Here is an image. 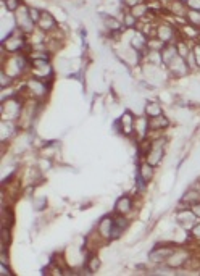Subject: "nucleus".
I'll use <instances>...</instances> for the list:
<instances>
[{
  "label": "nucleus",
  "mask_w": 200,
  "mask_h": 276,
  "mask_svg": "<svg viewBox=\"0 0 200 276\" xmlns=\"http://www.w3.org/2000/svg\"><path fill=\"white\" fill-rule=\"evenodd\" d=\"M29 45L28 42V36L23 31H20L18 28H13L11 29V33L8 34V36H5L3 40H2V52H5V54H20V52H23L26 49V47Z\"/></svg>",
  "instance_id": "1"
},
{
  "label": "nucleus",
  "mask_w": 200,
  "mask_h": 276,
  "mask_svg": "<svg viewBox=\"0 0 200 276\" xmlns=\"http://www.w3.org/2000/svg\"><path fill=\"white\" fill-rule=\"evenodd\" d=\"M50 87H52V83H47L45 79H40L37 76H29L25 81V91L28 92L29 99H36V101H40V102L49 96Z\"/></svg>",
  "instance_id": "2"
},
{
  "label": "nucleus",
  "mask_w": 200,
  "mask_h": 276,
  "mask_svg": "<svg viewBox=\"0 0 200 276\" xmlns=\"http://www.w3.org/2000/svg\"><path fill=\"white\" fill-rule=\"evenodd\" d=\"M25 102L26 101L20 96V94L18 96H13V97L2 101V118L18 123L21 111H23V108H25Z\"/></svg>",
  "instance_id": "3"
},
{
  "label": "nucleus",
  "mask_w": 200,
  "mask_h": 276,
  "mask_svg": "<svg viewBox=\"0 0 200 276\" xmlns=\"http://www.w3.org/2000/svg\"><path fill=\"white\" fill-rule=\"evenodd\" d=\"M142 73L145 76V83L150 84L152 87L165 84L167 83V79L169 78V74L165 67L154 65V63H147V62H144V65H142Z\"/></svg>",
  "instance_id": "4"
},
{
  "label": "nucleus",
  "mask_w": 200,
  "mask_h": 276,
  "mask_svg": "<svg viewBox=\"0 0 200 276\" xmlns=\"http://www.w3.org/2000/svg\"><path fill=\"white\" fill-rule=\"evenodd\" d=\"M15 26L20 29V31H23L26 34V36H29V34H33L34 31H36L37 25L33 21V18L29 16V5L28 3H23L21 7L15 11Z\"/></svg>",
  "instance_id": "5"
},
{
  "label": "nucleus",
  "mask_w": 200,
  "mask_h": 276,
  "mask_svg": "<svg viewBox=\"0 0 200 276\" xmlns=\"http://www.w3.org/2000/svg\"><path fill=\"white\" fill-rule=\"evenodd\" d=\"M155 37L160 39L163 44H173L179 39V31L171 23L160 21L155 25Z\"/></svg>",
  "instance_id": "6"
},
{
  "label": "nucleus",
  "mask_w": 200,
  "mask_h": 276,
  "mask_svg": "<svg viewBox=\"0 0 200 276\" xmlns=\"http://www.w3.org/2000/svg\"><path fill=\"white\" fill-rule=\"evenodd\" d=\"M176 247V244L171 242H165L160 245H155L154 249L149 252V262H152L154 265H162V263H167L168 257L173 254V250Z\"/></svg>",
  "instance_id": "7"
},
{
  "label": "nucleus",
  "mask_w": 200,
  "mask_h": 276,
  "mask_svg": "<svg viewBox=\"0 0 200 276\" xmlns=\"http://www.w3.org/2000/svg\"><path fill=\"white\" fill-rule=\"evenodd\" d=\"M167 71L169 74V78H173V79H182V78H186L187 74H191V68L187 67V63H186V58H182V57H176L173 58L171 62H169L167 67Z\"/></svg>",
  "instance_id": "8"
},
{
  "label": "nucleus",
  "mask_w": 200,
  "mask_h": 276,
  "mask_svg": "<svg viewBox=\"0 0 200 276\" xmlns=\"http://www.w3.org/2000/svg\"><path fill=\"white\" fill-rule=\"evenodd\" d=\"M165 144H167V139L165 138H157L152 139V147L149 150V154L145 155V160L150 163V165L158 167L165 157Z\"/></svg>",
  "instance_id": "9"
},
{
  "label": "nucleus",
  "mask_w": 200,
  "mask_h": 276,
  "mask_svg": "<svg viewBox=\"0 0 200 276\" xmlns=\"http://www.w3.org/2000/svg\"><path fill=\"white\" fill-rule=\"evenodd\" d=\"M113 230H115V223H113V216H103L100 218V221L97 223V236L102 242H110L113 241Z\"/></svg>",
  "instance_id": "10"
},
{
  "label": "nucleus",
  "mask_w": 200,
  "mask_h": 276,
  "mask_svg": "<svg viewBox=\"0 0 200 276\" xmlns=\"http://www.w3.org/2000/svg\"><path fill=\"white\" fill-rule=\"evenodd\" d=\"M189 262H191V252L186 247H178V245H176L173 254L168 257L167 265L174 268V270H178L181 267H184L186 263H189Z\"/></svg>",
  "instance_id": "11"
},
{
  "label": "nucleus",
  "mask_w": 200,
  "mask_h": 276,
  "mask_svg": "<svg viewBox=\"0 0 200 276\" xmlns=\"http://www.w3.org/2000/svg\"><path fill=\"white\" fill-rule=\"evenodd\" d=\"M176 221H178V225L181 228H184V230L189 231L191 228L199 221V218L194 215L191 207H186V208L179 207V208H176Z\"/></svg>",
  "instance_id": "12"
},
{
  "label": "nucleus",
  "mask_w": 200,
  "mask_h": 276,
  "mask_svg": "<svg viewBox=\"0 0 200 276\" xmlns=\"http://www.w3.org/2000/svg\"><path fill=\"white\" fill-rule=\"evenodd\" d=\"M134 121H136V115H134L131 110H126L125 113L120 116L118 126H120V131L123 136H126V138L134 136Z\"/></svg>",
  "instance_id": "13"
},
{
  "label": "nucleus",
  "mask_w": 200,
  "mask_h": 276,
  "mask_svg": "<svg viewBox=\"0 0 200 276\" xmlns=\"http://www.w3.org/2000/svg\"><path fill=\"white\" fill-rule=\"evenodd\" d=\"M37 28L40 31H44L45 34H52L58 29V21L55 18V15H52L49 10H42V15H40V20L37 23Z\"/></svg>",
  "instance_id": "14"
},
{
  "label": "nucleus",
  "mask_w": 200,
  "mask_h": 276,
  "mask_svg": "<svg viewBox=\"0 0 200 276\" xmlns=\"http://www.w3.org/2000/svg\"><path fill=\"white\" fill-rule=\"evenodd\" d=\"M150 134V126H149V116L137 115L136 121H134V138H137V140L149 138Z\"/></svg>",
  "instance_id": "15"
},
{
  "label": "nucleus",
  "mask_w": 200,
  "mask_h": 276,
  "mask_svg": "<svg viewBox=\"0 0 200 276\" xmlns=\"http://www.w3.org/2000/svg\"><path fill=\"white\" fill-rule=\"evenodd\" d=\"M102 26L108 33H123L125 31V26H123V21L115 15H102Z\"/></svg>",
  "instance_id": "16"
},
{
  "label": "nucleus",
  "mask_w": 200,
  "mask_h": 276,
  "mask_svg": "<svg viewBox=\"0 0 200 276\" xmlns=\"http://www.w3.org/2000/svg\"><path fill=\"white\" fill-rule=\"evenodd\" d=\"M134 210V201L131 196H121L118 201L115 202V213L116 215H125L128 216L133 213Z\"/></svg>",
  "instance_id": "17"
},
{
  "label": "nucleus",
  "mask_w": 200,
  "mask_h": 276,
  "mask_svg": "<svg viewBox=\"0 0 200 276\" xmlns=\"http://www.w3.org/2000/svg\"><path fill=\"white\" fill-rule=\"evenodd\" d=\"M137 174L144 179V183L149 184L150 181L154 179V176H155V167L150 165V163L147 162V160L140 162L139 167H137Z\"/></svg>",
  "instance_id": "18"
},
{
  "label": "nucleus",
  "mask_w": 200,
  "mask_h": 276,
  "mask_svg": "<svg viewBox=\"0 0 200 276\" xmlns=\"http://www.w3.org/2000/svg\"><path fill=\"white\" fill-rule=\"evenodd\" d=\"M149 126H150V133H162L169 126V118L165 115L154 116V118H149Z\"/></svg>",
  "instance_id": "19"
},
{
  "label": "nucleus",
  "mask_w": 200,
  "mask_h": 276,
  "mask_svg": "<svg viewBox=\"0 0 200 276\" xmlns=\"http://www.w3.org/2000/svg\"><path fill=\"white\" fill-rule=\"evenodd\" d=\"M160 55H162V62H163V67H167V65L173 60V58L178 57V49H176V44H165V47L160 50Z\"/></svg>",
  "instance_id": "20"
},
{
  "label": "nucleus",
  "mask_w": 200,
  "mask_h": 276,
  "mask_svg": "<svg viewBox=\"0 0 200 276\" xmlns=\"http://www.w3.org/2000/svg\"><path fill=\"white\" fill-rule=\"evenodd\" d=\"M144 113L149 116V118H154V116L163 115V107L158 101H147L144 105Z\"/></svg>",
  "instance_id": "21"
},
{
  "label": "nucleus",
  "mask_w": 200,
  "mask_h": 276,
  "mask_svg": "<svg viewBox=\"0 0 200 276\" xmlns=\"http://www.w3.org/2000/svg\"><path fill=\"white\" fill-rule=\"evenodd\" d=\"M102 267V260L96 254H89L84 260V270L87 273H97Z\"/></svg>",
  "instance_id": "22"
},
{
  "label": "nucleus",
  "mask_w": 200,
  "mask_h": 276,
  "mask_svg": "<svg viewBox=\"0 0 200 276\" xmlns=\"http://www.w3.org/2000/svg\"><path fill=\"white\" fill-rule=\"evenodd\" d=\"M129 11H131L139 21H144V20H147V16L150 15V5H149V2H142V3L136 5V7L129 8Z\"/></svg>",
  "instance_id": "23"
},
{
  "label": "nucleus",
  "mask_w": 200,
  "mask_h": 276,
  "mask_svg": "<svg viewBox=\"0 0 200 276\" xmlns=\"http://www.w3.org/2000/svg\"><path fill=\"white\" fill-rule=\"evenodd\" d=\"M121 21H123V26H125V29H128V31H136L139 26V20L128 8H125V13H123V16H121Z\"/></svg>",
  "instance_id": "24"
},
{
  "label": "nucleus",
  "mask_w": 200,
  "mask_h": 276,
  "mask_svg": "<svg viewBox=\"0 0 200 276\" xmlns=\"http://www.w3.org/2000/svg\"><path fill=\"white\" fill-rule=\"evenodd\" d=\"M176 49H178V55L182 57V58H187V55L191 54L192 52V44H191V40H187L184 37H181L176 40Z\"/></svg>",
  "instance_id": "25"
},
{
  "label": "nucleus",
  "mask_w": 200,
  "mask_h": 276,
  "mask_svg": "<svg viewBox=\"0 0 200 276\" xmlns=\"http://www.w3.org/2000/svg\"><path fill=\"white\" fill-rule=\"evenodd\" d=\"M184 20H186L187 25L200 29V11L199 10H187Z\"/></svg>",
  "instance_id": "26"
},
{
  "label": "nucleus",
  "mask_w": 200,
  "mask_h": 276,
  "mask_svg": "<svg viewBox=\"0 0 200 276\" xmlns=\"http://www.w3.org/2000/svg\"><path fill=\"white\" fill-rule=\"evenodd\" d=\"M23 3H25L23 0H3V7L8 13H15V11L18 10Z\"/></svg>",
  "instance_id": "27"
},
{
  "label": "nucleus",
  "mask_w": 200,
  "mask_h": 276,
  "mask_svg": "<svg viewBox=\"0 0 200 276\" xmlns=\"http://www.w3.org/2000/svg\"><path fill=\"white\" fill-rule=\"evenodd\" d=\"M13 78H11L10 74H7L2 69V71H0V87H2V89H7V87H11L13 86Z\"/></svg>",
  "instance_id": "28"
},
{
  "label": "nucleus",
  "mask_w": 200,
  "mask_h": 276,
  "mask_svg": "<svg viewBox=\"0 0 200 276\" xmlns=\"http://www.w3.org/2000/svg\"><path fill=\"white\" fill-rule=\"evenodd\" d=\"M40 15H42V8L36 7V5H29V16H31L33 21L36 23V25H37L39 20H40Z\"/></svg>",
  "instance_id": "29"
},
{
  "label": "nucleus",
  "mask_w": 200,
  "mask_h": 276,
  "mask_svg": "<svg viewBox=\"0 0 200 276\" xmlns=\"http://www.w3.org/2000/svg\"><path fill=\"white\" fill-rule=\"evenodd\" d=\"M45 204H47L45 196H40V197H36V199L33 201V207H34V210H37V212H40V210L45 208Z\"/></svg>",
  "instance_id": "30"
},
{
  "label": "nucleus",
  "mask_w": 200,
  "mask_h": 276,
  "mask_svg": "<svg viewBox=\"0 0 200 276\" xmlns=\"http://www.w3.org/2000/svg\"><path fill=\"white\" fill-rule=\"evenodd\" d=\"M192 54H194V58H196L197 68L200 69V40L192 42Z\"/></svg>",
  "instance_id": "31"
},
{
  "label": "nucleus",
  "mask_w": 200,
  "mask_h": 276,
  "mask_svg": "<svg viewBox=\"0 0 200 276\" xmlns=\"http://www.w3.org/2000/svg\"><path fill=\"white\" fill-rule=\"evenodd\" d=\"M10 239H11L10 226H3L2 228V247H5V245H10Z\"/></svg>",
  "instance_id": "32"
},
{
  "label": "nucleus",
  "mask_w": 200,
  "mask_h": 276,
  "mask_svg": "<svg viewBox=\"0 0 200 276\" xmlns=\"http://www.w3.org/2000/svg\"><path fill=\"white\" fill-rule=\"evenodd\" d=\"M189 238L191 239H194V241H200V220L196 223V225H194L191 230H189Z\"/></svg>",
  "instance_id": "33"
},
{
  "label": "nucleus",
  "mask_w": 200,
  "mask_h": 276,
  "mask_svg": "<svg viewBox=\"0 0 200 276\" xmlns=\"http://www.w3.org/2000/svg\"><path fill=\"white\" fill-rule=\"evenodd\" d=\"M186 7H187V10H199L200 11V0H187Z\"/></svg>",
  "instance_id": "34"
},
{
  "label": "nucleus",
  "mask_w": 200,
  "mask_h": 276,
  "mask_svg": "<svg viewBox=\"0 0 200 276\" xmlns=\"http://www.w3.org/2000/svg\"><path fill=\"white\" fill-rule=\"evenodd\" d=\"M142 2H145V0H125V2H123V7L129 10V8L136 7V5L142 3Z\"/></svg>",
  "instance_id": "35"
},
{
  "label": "nucleus",
  "mask_w": 200,
  "mask_h": 276,
  "mask_svg": "<svg viewBox=\"0 0 200 276\" xmlns=\"http://www.w3.org/2000/svg\"><path fill=\"white\" fill-rule=\"evenodd\" d=\"M191 210L194 212V215L197 216V218L200 220V202H196V204H192L191 205Z\"/></svg>",
  "instance_id": "36"
},
{
  "label": "nucleus",
  "mask_w": 200,
  "mask_h": 276,
  "mask_svg": "<svg viewBox=\"0 0 200 276\" xmlns=\"http://www.w3.org/2000/svg\"><path fill=\"white\" fill-rule=\"evenodd\" d=\"M0 275L2 276H11V272H10V268L8 267H5V263H0Z\"/></svg>",
  "instance_id": "37"
},
{
  "label": "nucleus",
  "mask_w": 200,
  "mask_h": 276,
  "mask_svg": "<svg viewBox=\"0 0 200 276\" xmlns=\"http://www.w3.org/2000/svg\"><path fill=\"white\" fill-rule=\"evenodd\" d=\"M178 2H182V3H186V2H187V0H178Z\"/></svg>",
  "instance_id": "38"
},
{
  "label": "nucleus",
  "mask_w": 200,
  "mask_h": 276,
  "mask_svg": "<svg viewBox=\"0 0 200 276\" xmlns=\"http://www.w3.org/2000/svg\"><path fill=\"white\" fill-rule=\"evenodd\" d=\"M2 2H3V0H2Z\"/></svg>",
  "instance_id": "39"
}]
</instances>
